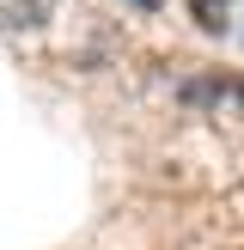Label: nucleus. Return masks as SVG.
I'll use <instances>...</instances> for the list:
<instances>
[{
  "mask_svg": "<svg viewBox=\"0 0 244 250\" xmlns=\"http://www.w3.org/2000/svg\"><path fill=\"white\" fill-rule=\"evenodd\" d=\"M183 104H244V85H232V80H189L183 85Z\"/></svg>",
  "mask_w": 244,
  "mask_h": 250,
  "instance_id": "obj_1",
  "label": "nucleus"
},
{
  "mask_svg": "<svg viewBox=\"0 0 244 250\" xmlns=\"http://www.w3.org/2000/svg\"><path fill=\"white\" fill-rule=\"evenodd\" d=\"M195 12H202V24L207 31H226V0H189Z\"/></svg>",
  "mask_w": 244,
  "mask_h": 250,
  "instance_id": "obj_2",
  "label": "nucleus"
}]
</instances>
